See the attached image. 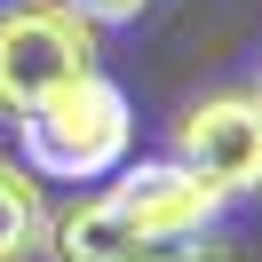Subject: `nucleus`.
<instances>
[{
    "mask_svg": "<svg viewBox=\"0 0 262 262\" xmlns=\"http://www.w3.org/2000/svg\"><path fill=\"white\" fill-rule=\"evenodd\" d=\"M48 191L24 159H0V262H40L48 246Z\"/></svg>",
    "mask_w": 262,
    "mask_h": 262,
    "instance_id": "6",
    "label": "nucleus"
},
{
    "mask_svg": "<svg viewBox=\"0 0 262 262\" xmlns=\"http://www.w3.org/2000/svg\"><path fill=\"white\" fill-rule=\"evenodd\" d=\"M80 72H96V24L64 0H0V119H24Z\"/></svg>",
    "mask_w": 262,
    "mask_h": 262,
    "instance_id": "2",
    "label": "nucleus"
},
{
    "mask_svg": "<svg viewBox=\"0 0 262 262\" xmlns=\"http://www.w3.org/2000/svg\"><path fill=\"white\" fill-rule=\"evenodd\" d=\"M16 143H24V167L40 183H103L135 151V103L119 80L80 72V80H64L48 103H32L16 119Z\"/></svg>",
    "mask_w": 262,
    "mask_h": 262,
    "instance_id": "1",
    "label": "nucleus"
},
{
    "mask_svg": "<svg viewBox=\"0 0 262 262\" xmlns=\"http://www.w3.org/2000/svg\"><path fill=\"white\" fill-rule=\"evenodd\" d=\"M167 159H183L223 199H254L262 191V96L254 88H223V96L183 103L175 151H167Z\"/></svg>",
    "mask_w": 262,
    "mask_h": 262,
    "instance_id": "3",
    "label": "nucleus"
},
{
    "mask_svg": "<svg viewBox=\"0 0 262 262\" xmlns=\"http://www.w3.org/2000/svg\"><path fill=\"white\" fill-rule=\"evenodd\" d=\"M80 24H96V32H119V24H143V8L151 0H64Z\"/></svg>",
    "mask_w": 262,
    "mask_h": 262,
    "instance_id": "7",
    "label": "nucleus"
},
{
    "mask_svg": "<svg viewBox=\"0 0 262 262\" xmlns=\"http://www.w3.org/2000/svg\"><path fill=\"white\" fill-rule=\"evenodd\" d=\"M254 96H262V88H254Z\"/></svg>",
    "mask_w": 262,
    "mask_h": 262,
    "instance_id": "8",
    "label": "nucleus"
},
{
    "mask_svg": "<svg viewBox=\"0 0 262 262\" xmlns=\"http://www.w3.org/2000/svg\"><path fill=\"white\" fill-rule=\"evenodd\" d=\"M103 199H112V214L143 246H191V238H207V230L223 223V207H230V199L214 191V183H199L183 159H127Z\"/></svg>",
    "mask_w": 262,
    "mask_h": 262,
    "instance_id": "4",
    "label": "nucleus"
},
{
    "mask_svg": "<svg viewBox=\"0 0 262 262\" xmlns=\"http://www.w3.org/2000/svg\"><path fill=\"white\" fill-rule=\"evenodd\" d=\"M48 262H191V246H143L112 214V199H72L64 214H48Z\"/></svg>",
    "mask_w": 262,
    "mask_h": 262,
    "instance_id": "5",
    "label": "nucleus"
}]
</instances>
